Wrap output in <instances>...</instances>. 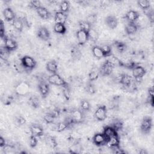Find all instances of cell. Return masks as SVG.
I'll list each match as a JSON object with an SVG mask.
<instances>
[{
  "instance_id": "cell-8",
  "label": "cell",
  "mask_w": 154,
  "mask_h": 154,
  "mask_svg": "<svg viewBox=\"0 0 154 154\" xmlns=\"http://www.w3.org/2000/svg\"><path fill=\"white\" fill-rule=\"evenodd\" d=\"M108 141V138L103 134V132L96 133L93 135V137L92 138L93 143L98 147L107 145Z\"/></svg>"
},
{
  "instance_id": "cell-23",
  "label": "cell",
  "mask_w": 154,
  "mask_h": 154,
  "mask_svg": "<svg viewBox=\"0 0 154 154\" xmlns=\"http://www.w3.org/2000/svg\"><path fill=\"white\" fill-rule=\"evenodd\" d=\"M46 69L48 72L52 74L57 73L58 71V64L57 61L54 60L48 61L46 64Z\"/></svg>"
},
{
  "instance_id": "cell-48",
  "label": "cell",
  "mask_w": 154,
  "mask_h": 154,
  "mask_svg": "<svg viewBox=\"0 0 154 154\" xmlns=\"http://www.w3.org/2000/svg\"><path fill=\"white\" fill-rule=\"evenodd\" d=\"M14 100V97L13 95H9L7 96L5 98L4 97V99L2 100V102L4 105H9L11 104Z\"/></svg>"
},
{
  "instance_id": "cell-25",
  "label": "cell",
  "mask_w": 154,
  "mask_h": 154,
  "mask_svg": "<svg viewBox=\"0 0 154 154\" xmlns=\"http://www.w3.org/2000/svg\"><path fill=\"white\" fill-rule=\"evenodd\" d=\"M12 25L14 29H15L19 32H21L23 31V27L25 26L22 20L20 18L17 17V16L15 19L12 22Z\"/></svg>"
},
{
  "instance_id": "cell-36",
  "label": "cell",
  "mask_w": 154,
  "mask_h": 154,
  "mask_svg": "<svg viewBox=\"0 0 154 154\" xmlns=\"http://www.w3.org/2000/svg\"><path fill=\"white\" fill-rule=\"evenodd\" d=\"M137 4L143 10L146 11L150 8V2L148 0H139L137 1Z\"/></svg>"
},
{
  "instance_id": "cell-38",
  "label": "cell",
  "mask_w": 154,
  "mask_h": 154,
  "mask_svg": "<svg viewBox=\"0 0 154 154\" xmlns=\"http://www.w3.org/2000/svg\"><path fill=\"white\" fill-rule=\"evenodd\" d=\"M70 2L69 1H63L60 4V11L64 13H67L70 9Z\"/></svg>"
},
{
  "instance_id": "cell-47",
  "label": "cell",
  "mask_w": 154,
  "mask_h": 154,
  "mask_svg": "<svg viewBox=\"0 0 154 154\" xmlns=\"http://www.w3.org/2000/svg\"><path fill=\"white\" fill-rule=\"evenodd\" d=\"M37 137L31 135L29 138V145L30 147L31 148H34L37 146V143H38V140L37 138Z\"/></svg>"
},
{
  "instance_id": "cell-26",
  "label": "cell",
  "mask_w": 154,
  "mask_h": 154,
  "mask_svg": "<svg viewBox=\"0 0 154 154\" xmlns=\"http://www.w3.org/2000/svg\"><path fill=\"white\" fill-rule=\"evenodd\" d=\"M28 103L31 107L34 109H37L40 107V101L39 98L35 95L31 96L28 99Z\"/></svg>"
},
{
  "instance_id": "cell-41",
  "label": "cell",
  "mask_w": 154,
  "mask_h": 154,
  "mask_svg": "<svg viewBox=\"0 0 154 154\" xmlns=\"http://www.w3.org/2000/svg\"><path fill=\"white\" fill-rule=\"evenodd\" d=\"M56 118L54 117V116L51 112H48L45 114L43 116V120L44 122L47 124H52L54 122V120Z\"/></svg>"
},
{
  "instance_id": "cell-34",
  "label": "cell",
  "mask_w": 154,
  "mask_h": 154,
  "mask_svg": "<svg viewBox=\"0 0 154 154\" xmlns=\"http://www.w3.org/2000/svg\"><path fill=\"white\" fill-rule=\"evenodd\" d=\"M109 125L111 126L116 131L119 132L123 129V122L120 119H115Z\"/></svg>"
},
{
  "instance_id": "cell-46",
  "label": "cell",
  "mask_w": 154,
  "mask_h": 154,
  "mask_svg": "<svg viewBox=\"0 0 154 154\" xmlns=\"http://www.w3.org/2000/svg\"><path fill=\"white\" fill-rule=\"evenodd\" d=\"M14 121L16 124L19 126H23L26 123V122L25 118L21 115H18L16 116L14 118Z\"/></svg>"
},
{
  "instance_id": "cell-50",
  "label": "cell",
  "mask_w": 154,
  "mask_h": 154,
  "mask_svg": "<svg viewBox=\"0 0 154 154\" xmlns=\"http://www.w3.org/2000/svg\"><path fill=\"white\" fill-rule=\"evenodd\" d=\"M147 11H148V12L146 13V15H147L149 21L150 22V23H153V21H154V19H153V10H152L150 8L147 10Z\"/></svg>"
},
{
  "instance_id": "cell-40",
  "label": "cell",
  "mask_w": 154,
  "mask_h": 154,
  "mask_svg": "<svg viewBox=\"0 0 154 154\" xmlns=\"http://www.w3.org/2000/svg\"><path fill=\"white\" fill-rule=\"evenodd\" d=\"M100 47L103 52L104 57H108L112 55V48L111 46L108 45H104Z\"/></svg>"
},
{
  "instance_id": "cell-43",
  "label": "cell",
  "mask_w": 154,
  "mask_h": 154,
  "mask_svg": "<svg viewBox=\"0 0 154 154\" xmlns=\"http://www.w3.org/2000/svg\"><path fill=\"white\" fill-rule=\"evenodd\" d=\"M88 35H89V40H91L94 43L97 42L98 39V34L95 29H93V28H91L90 30L88 31Z\"/></svg>"
},
{
  "instance_id": "cell-22",
  "label": "cell",
  "mask_w": 154,
  "mask_h": 154,
  "mask_svg": "<svg viewBox=\"0 0 154 154\" xmlns=\"http://www.w3.org/2000/svg\"><path fill=\"white\" fill-rule=\"evenodd\" d=\"M103 134L106 136V137L108 139H109L110 138L114 137V136H116V135H119L118 134V132L116 131L110 125H107L106 126L104 127L103 130Z\"/></svg>"
},
{
  "instance_id": "cell-39",
  "label": "cell",
  "mask_w": 154,
  "mask_h": 154,
  "mask_svg": "<svg viewBox=\"0 0 154 154\" xmlns=\"http://www.w3.org/2000/svg\"><path fill=\"white\" fill-rule=\"evenodd\" d=\"M97 15L96 13H91L89 14L85 18V21L88 22L91 26H93V25L95 24V23L97 22Z\"/></svg>"
},
{
  "instance_id": "cell-17",
  "label": "cell",
  "mask_w": 154,
  "mask_h": 154,
  "mask_svg": "<svg viewBox=\"0 0 154 154\" xmlns=\"http://www.w3.org/2000/svg\"><path fill=\"white\" fill-rule=\"evenodd\" d=\"M105 22L106 25L112 29L117 28L118 25V19L115 16L113 15H109L106 16L105 19Z\"/></svg>"
},
{
  "instance_id": "cell-32",
  "label": "cell",
  "mask_w": 154,
  "mask_h": 154,
  "mask_svg": "<svg viewBox=\"0 0 154 154\" xmlns=\"http://www.w3.org/2000/svg\"><path fill=\"white\" fill-rule=\"evenodd\" d=\"M67 29L64 24L55 23L54 26V31L60 34H64L66 32Z\"/></svg>"
},
{
  "instance_id": "cell-27",
  "label": "cell",
  "mask_w": 154,
  "mask_h": 154,
  "mask_svg": "<svg viewBox=\"0 0 154 154\" xmlns=\"http://www.w3.org/2000/svg\"><path fill=\"white\" fill-rule=\"evenodd\" d=\"M91 51H92L93 55L96 58H97L98 59L104 58V55H103V52L102 51L100 46H99L97 45L93 46L91 48Z\"/></svg>"
},
{
  "instance_id": "cell-35",
  "label": "cell",
  "mask_w": 154,
  "mask_h": 154,
  "mask_svg": "<svg viewBox=\"0 0 154 154\" xmlns=\"http://www.w3.org/2000/svg\"><path fill=\"white\" fill-rule=\"evenodd\" d=\"M107 145L109 146V147H116L120 146V138L119 135L114 136L109 139H108Z\"/></svg>"
},
{
  "instance_id": "cell-52",
  "label": "cell",
  "mask_w": 154,
  "mask_h": 154,
  "mask_svg": "<svg viewBox=\"0 0 154 154\" xmlns=\"http://www.w3.org/2000/svg\"><path fill=\"white\" fill-rule=\"evenodd\" d=\"M6 145H7V143H6L5 140L2 136L0 137V147H1V148H3V147H4Z\"/></svg>"
},
{
  "instance_id": "cell-44",
  "label": "cell",
  "mask_w": 154,
  "mask_h": 154,
  "mask_svg": "<svg viewBox=\"0 0 154 154\" xmlns=\"http://www.w3.org/2000/svg\"><path fill=\"white\" fill-rule=\"evenodd\" d=\"M99 72H97L96 70H92L91 71L88 75V81L90 82H93L98 79L99 77Z\"/></svg>"
},
{
  "instance_id": "cell-6",
  "label": "cell",
  "mask_w": 154,
  "mask_h": 154,
  "mask_svg": "<svg viewBox=\"0 0 154 154\" xmlns=\"http://www.w3.org/2000/svg\"><path fill=\"white\" fill-rule=\"evenodd\" d=\"M48 82L49 84L60 87H63L68 84L67 82H66V81L57 73L51 75L48 78Z\"/></svg>"
},
{
  "instance_id": "cell-51",
  "label": "cell",
  "mask_w": 154,
  "mask_h": 154,
  "mask_svg": "<svg viewBox=\"0 0 154 154\" xmlns=\"http://www.w3.org/2000/svg\"><path fill=\"white\" fill-rule=\"evenodd\" d=\"M111 2L109 1H102L100 3V7L102 8H105L108 7L110 5Z\"/></svg>"
},
{
  "instance_id": "cell-24",
  "label": "cell",
  "mask_w": 154,
  "mask_h": 154,
  "mask_svg": "<svg viewBox=\"0 0 154 154\" xmlns=\"http://www.w3.org/2000/svg\"><path fill=\"white\" fill-rule=\"evenodd\" d=\"M45 142L46 145L52 149H56L58 146V143L56 138L51 135H47L45 138Z\"/></svg>"
},
{
  "instance_id": "cell-20",
  "label": "cell",
  "mask_w": 154,
  "mask_h": 154,
  "mask_svg": "<svg viewBox=\"0 0 154 154\" xmlns=\"http://www.w3.org/2000/svg\"><path fill=\"white\" fill-rule=\"evenodd\" d=\"M139 25L137 23V22L135 23H128L125 28V32L126 33L127 35H133L135 34L137 31L139 29Z\"/></svg>"
},
{
  "instance_id": "cell-16",
  "label": "cell",
  "mask_w": 154,
  "mask_h": 154,
  "mask_svg": "<svg viewBox=\"0 0 154 154\" xmlns=\"http://www.w3.org/2000/svg\"><path fill=\"white\" fill-rule=\"evenodd\" d=\"M139 17L140 13L138 11L132 10L128 11L125 16V18L128 23H135Z\"/></svg>"
},
{
  "instance_id": "cell-15",
  "label": "cell",
  "mask_w": 154,
  "mask_h": 154,
  "mask_svg": "<svg viewBox=\"0 0 154 154\" xmlns=\"http://www.w3.org/2000/svg\"><path fill=\"white\" fill-rule=\"evenodd\" d=\"M133 82L132 77L127 73H122L120 75L119 82L125 87H129L132 85Z\"/></svg>"
},
{
  "instance_id": "cell-28",
  "label": "cell",
  "mask_w": 154,
  "mask_h": 154,
  "mask_svg": "<svg viewBox=\"0 0 154 154\" xmlns=\"http://www.w3.org/2000/svg\"><path fill=\"white\" fill-rule=\"evenodd\" d=\"M113 45L116 48V50L120 53L125 52L127 48V45L125 43L119 40L114 41L113 43Z\"/></svg>"
},
{
  "instance_id": "cell-10",
  "label": "cell",
  "mask_w": 154,
  "mask_h": 154,
  "mask_svg": "<svg viewBox=\"0 0 154 154\" xmlns=\"http://www.w3.org/2000/svg\"><path fill=\"white\" fill-rule=\"evenodd\" d=\"M4 47L10 53L11 52H13V51H14L15 50H16L18 47V45H17V43L16 42V41L14 40V39L8 37L7 35L4 38Z\"/></svg>"
},
{
  "instance_id": "cell-14",
  "label": "cell",
  "mask_w": 154,
  "mask_h": 154,
  "mask_svg": "<svg viewBox=\"0 0 154 154\" xmlns=\"http://www.w3.org/2000/svg\"><path fill=\"white\" fill-rule=\"evenodd\" d=\"M37 35L42 40L48 41L50 38L51 34L46 27L40 26L37 30Z\"/></svg>"
},
{
  "instance_id": "cell-5",
  "label": "cell",
  "mask_w": 154,
  "mask_h": 154,
  "mask_svg": "<svg viewBox=\"0 0 154 154\" xmlns=\"http://www.w3.org/2000/svg\"><path fill=\"white\" fill-rule=\"evenodd\" d=\"M153 127V120L151 117H144L140 124V130L142 133L144 134H149Z\"/></svg>"
},
{
  "instance_id": "cell-45",
  "label": "cell",
  "mask_w": 154,
  "mask_h": 154,
  "mask_svg": "<svg viewBox=\"0 0 154 154\" xmlns=\"http://www.w3.org/2000/svg\"><path fill=\"white\" fill-rule=\"evenodd\" d=\"M42 6V3L40 1H31L28 4V7L31 9H34L35 11Z\"/></svg>"
},
{
  "instance_id": "cell-53",
  "label": "cell",
  "mask_w": 154,
  "mask_h": 154,
  "mask_svg": "<svg viewBox=\"0 0 154 154\" xmlns=\"http://www.w3.org/2000/svg\"><path fill=\"white\" fill-rule=\"evenodd\" d=\"M148 97H153V88L149 87L148 89Z\"/></svg>"
},
{
  "instance_id": "cell-7",
  "label": "cell",
  "mask_w": 154,
  "mask_h": 154,
  "mask_svg": "<svg viewBox=\"0 0 154 154\" xmlns=\"http://www.w3.org/2000/svg\"><path fill=\"white\" fill-rule=\"evenodd\" d=\"M107 108L105 105H99L94 113V117L99 122L104 121L107 117Z\"/></svg>"
},
{
  "instance_id": "cell-1",
  "label": "cell",
  "mask_w": 154,
  "mask_h": 154,
  "mask_svg": "<svg viewBox=\"0 0 154 154\" xmlns=\"http://www.w3.org/2000/svg\"><path fill=\"white\" fill-rule=\"evenodd\" d=\"M20 63L22 67L27 71H31L35 68L37 62L31 56L25 55L20 58Z\"/></svg>"
},
{
  "instance_id": "cell-37",
  "label": "cell",
  "mask_w": 154,
  "mask_h": 154,
  "mask_svg": "<svg viewBox=\"0 0 154 154\" xmlns=\"http://www.w3.org/2000/svg\"><path fill=\"white\" fill-rule=\"evenodd\" d=\"M62 88H63L62 93H63L64 99L66 101L69 100V99H70V96H71V90H70L69 84H67V85L62 87Z\"/></svg>"
},
{
  "instance_id": "cell-49",
  "label": "cell",
  "mask_w": 154,
  "mask_h": 154,
  "mask_svg": "<svg viewBox=\"0 0 154 154\" xmlns=\"http://www.w3.org/2000/svg\"><path fill=\"white\" fill-rule=\"evenodd\" d=\"M7 36L5 34V25L4 23L2 20H1V23H0V37L2 39H4V38Z\"/></svg>"
},
{
  "instance_id": "cell-31",
  "label": "cell",
  "mask_w": 154,
  "mask_h": 154,
  "mask_svg": "<svg viewBox=\"0 0 154 154\" xmlns=\"http://www.w3.org/2000/svg\"><path fill=\"white\" fill-rule=\"evenodd\" d=\"M84 90L87 93L93 95L96 93L97 89L92 82L88 81L84 87Z\"/></svg>"
},
{
  "instance_id": "cell-4",
  "label": "cell",
  "mask_w": 154,
  "mask_h": 154,
  "mask_svg": "<svg viewBox=\"0 0 154 154\" xmlns=\"http://www.w3.org/2000/svg\"><path fill=\"white\" fill-rule=\"evenodd\" d=\"M70 116L76 125L83 123L85 119V112L80 108H73L70 111Z\"/></svg>"
},
{
  "instance_id": "cell-21",
  "label": "cell",
  "mask_w": 154,
  "mask_h": 154,
  "mask_svg": "<svg viewBox=\"0 0 154 154\" xmlns=\"http://www.w3.org/2000/svg\"><path fill=\"white\" fill-rule=\"evenodd\" d=\"M36 12L38 16L43 20L49 19L51 17V13L50 11L46 8L43 6L36 10Z\"/></svg>"
},
{
  "instance_id": "cell-19",
  "label": "cell",
  "mask_w": 154,
  "mask_h": 154,
  "mask_svg": "<svg viewBox=\"0 0 154 154\" xmlns=\"http://www.w3.org/2000/svg\"><path fill=\"white\" fill-rule=\"evenodd\" d=\"M67 20V14L60 11H57L54 14V20L55 23L65 24Z\"/></svg>"
},
{
  "instance_id": "cell-3",
  "label": "cell",
  "mask_w": 154,
  "mask_h": 154,
  "mask_svg": "<svg viewBox=\"0 0 154 154\" xmlns=\"http://www.w3.org/2000/svg\"><path fill=\"white\" fill-rule=\"evenodd\" d=\"M114 64L109 60H105L100 66L99 73L102 76H109L113 72Z\"/></svg>"
},
{
  "instance_id": "cell-29",
  "label": "cell",
  "mask_w": 154,
  "mask_h": 154,
  "mask_svg": "<svg viewBox=\"0 0 154 154\" xmlns=\"http://www.w3.org/2000/svg\"><path fill=\"white\" fill-rule=\"evenodd\" d=\"M72 58L75 60H79L82 57V53L80 49L76 46H73L70 50Z\"/></svg>"
},
{
  "instance_id": "cell-11",
  "label": "cell",
  "mask_w": 154,
  "mask_h": 154,
  "mask_svg": "<svg viewBox=\"0 0 154 154\" xmlns=\"http://www.w3.org/2000/svg\"><path fill=\"white\" fill-rule=\"evenodd\" d=\"M76 38L78 40V42L79 45L82 46L87 43V42L89 40V35H88V32L79 29L76 32Z\"/></svg>"
},
{
  "instance_id": "cell-9",
  "label": "cell",
  "mask_w": 154,
  "mask_h": 154,
  "mask_svg": "<svg viewBox=\"0 0 154 154\" xmlns=\"http://www.w3.org/2000/svg\"><path fill=\"white\" fill-rule=\"evenodd\" d=\"M50 84L48 82L41 81L38 84V90L42 98H46L50 92Z\"/></svg>"
},
{
  "instance_id": "cell-30",
  "label": "cell",
  "mask_w": 154,
  "mask_h": 154,
  "mask_svg": "<svg viewBox=\"0 0 154 154\" xmlns=\"http://www.w3.org/2000/svg\"><path fill=\"white\" fill-rule=\"evenodd\" d=\"M67 129H70V127L67 122L65 120L62 122H58L55 126V131L58 132H61Z\"/></svg>"
},
{
  "instance_id": "cell-33",
  "label": "cell",
  "mask_w": 154,
  "mask_h": 154,
  "mask_svg": "<svg viewBox=\"0 0 154 154\" xmlns=\"http://www.w3.org/2000/svg\"><path fill=\"white\" fill-rule=\"evenodd\" d=\"M79 108L85 113L88 112L91 109V105L89 101L87 99H82L81 100Z\"/></svg>"
},
{
  "instance_id": "cell-42",
  "label": "cell",
  "mask_w": 154,
  "mask_h": 154,
  "mask_svg": "<svg viewBox=\"0 0 154 154\" xmlns=\"http://www.w3.org/2000/svg\"><path fill=\"white\" fill-rule=\"evenodd\" d=\"M78 24H79L80 29H82L87 32H88L90 30V29L92 28V26L85 20H80L79 21Z\"/></svg>"
},
{
  "instance_id": "cell-55",
  "label": "cell",
  "mask_w": 154,
  "mask_h": 154,
  "mask_svg": "<svg viewBox=\"0 0 154 154\" xmlns=\"http://www.w3.org/2000/svg\"><path fill=\"white\" fill-rule=\"evenodd\" d=\"M138 153H140V154H147V153H148V152L145 149H140L139 150Z\"/></svg>"
},
{
  "instance_id": "cell-12",
  "label": "cell",
  "mask_w": 154,
  "mask_h": 154,
  "mask_svg": "<svg viewBox=\"0 0 154 154\" xmlns=\"http://www.w3.org/2000/svg\"><path fill=\"white\" fill-rule=\"evenodd\" d=\"M31 135L36 137H40L44 135V129L43 127L38 124H32L29 126Z\"/></svg>"
},
{
  "instance_id": "cell-18",
  "label": "cell",
  "mask_w": 154,
  "mask_h": 154,
  "mask_svg": "<svg viewBox=\"0 0 154 154\" xmlns=\"http://www.w3.org/2000/svg\"><path fill=\"white\" fill-rule=\"evenodd\" d=\"M3 15L5 20L7 22H13L17 16L10 7H7L4 10Z\"/></svg>"
},
{
  "instance_id": "cell-2",
  "label": "cell",
  "mask_w": 154,
  "mask_h": 154,
  "mask_svg": "<svg viewBox=\"0 0 154 154\" xmlns=\"http://www.w3.org/2000/svg\"><path fill=\"white\" fill-rule=\"evenodd\" d=\"M29 85L26 81L19 82L14 87L15 94L18 96H23L29 92Z\"/></svg>"
},
{
  "instance_id": "cell-13",
  "label": "cell",
  "mask_w": 154,
  "mask_h": 154,
  "mask_svg": "<svg viewBox=\"0 0 154 154\" xmlns=\"http://www.w3.org/2000/svg\"><path fill=\"white\" fill-rule=\"evenodd\" d=\"M132 76L135 80H140L146 74V70L141 66H135L132 70Z\"/></svg>"
},
{
  "instance_id": "cell-54",
  "label": "cell",
  "mask_w": 154,
  "mask_h": 154,
  "mask_svg": "<svg viewBox=\"0 0 154 154\" xmlns=\"http://www.w3.org/2000/svg\"><path fill=\"white\" fill-rule=\"evenodd\" d=\"M78 3H80V4L81 5H84H84H88V1H78Z\"/></svg>"
}]
</instances>
